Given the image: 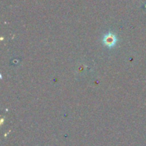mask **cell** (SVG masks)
Masks as SVG:
<instances>
[{"label": "cell", "instance_id": "6da1fadb", "mask_svg": "<svg viewBox=\"0 0 146 146\" xmlns=\"http://www.w3.org/2000/svg\"><path fill=\"white\" fill-rule=\"evenodd\" d=\"M118 37L115 34L112 32H108L103 37V43L104 46L108 48H112L118 43Z\"/></svg>", "mask_w": 146, "mask_h": 146}]
</instances>
